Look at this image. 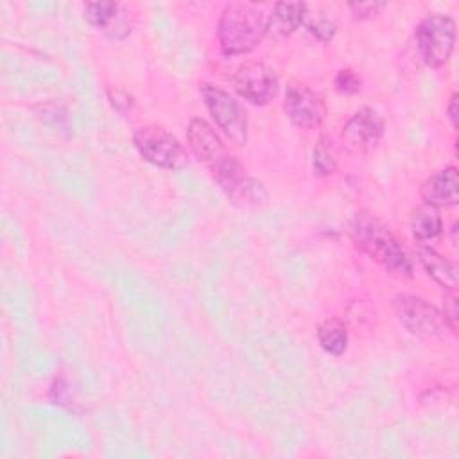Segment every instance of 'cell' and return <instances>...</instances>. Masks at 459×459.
<instances>
[{
  "instance_id": "obj_1",
  "label": "cell",
  "mask_w": 459,
  "mask_h": 459,
  "mask_svg": "<svg viewBox=\"0 0 459 459\" xmlns=\"http://www.w3.org/2000/svg\"><path fill=\"white\" fill-rule=\"evenodd\" d=\"M348 235L357 249L396 278H411L412 264L393 231L373 213L359 210L348 221Z\"/></svg>"
},
{
  "instance_id": "obj_2",
  "label": "cell",
  "mask_w": 459,
  "mask_h": 459,
  "mask_svg": "<svg viewBox=\"0 0 459 459\" xmlns=\"http://www.w3.org/2000/svg\"><path fill=\"white\" fill-rule=\"evenodd\" d=\"M267 34L265 14L244 2L228 4L219 18L217 38L224 56H238L255 50Z\"/></svg>"
},
{
  "instance_id": "obj_3",
  "label": "cell",
  "mask_w": 459,
  "mask_h": 459,
  "mask_svg": "<svg viewBox=\"0 0 459 459\" xmlns=\"http://www.w3.org/2000/svg\"><path fill=\"white\" fill-rule=\"evenodd\" d=\"M133 143L140 156L161 169L181 170L188 165L183 143L161 126H142L133 133Z\"/></svg>"
},
{
  "instance_id": "obj_4",
  "label": "cell",
  "mask_w": 459,
  "mask_h": 459,
  "mask_svg": "<svg viewBox=\"0 0 459 459\" xmlns=\"http://www.w3.org/2000/svg\"><path fill=\"white\" fill-rule=\"evenodd\" d=\"M416 47L420 57L430 68L443 66L455 45V22L446 14H429L425 16L414 30Z\"/></svg>"
},
{
  "instance_id": "obj_5",
  "label": "cell",
  "mask_w": 459,
  "mask_h": 459,
  "mask_svg": "<svg viewBox=\"0 0 459 459\" xmlns=\"http://www.w3.org/2000/svg\"><path fill=\"white\" fill-rule=\"evenodd\" d=\"M212 176L221 185L231 203L242 208H256L267 201V192L260 181L251 178L235 156L228 154L212 170Z\"/></svg>"
},
{
  "instance_id": "obj_6",
  "label": "cell",
  "mask_w": 459,
  "mask_h": 459,
  "mask_svg": "<svg viewBox=\"0 0 459 459\" xmlns=\"http://www.w3.org/2000/svg\"><path fill=\"white\" fill-rule=\"evenodd\" d=\"M201 97L212 118L222 133L237 145L247 143V117L244 108L226 90L215 84H203Z\"/></svg>"
},
{
  "instance_id": "obj_7",
  "label": "cell",
  "mask_w": 459,
  "mask_h": 459,
  "mask_svg": "<svg viewBox=\"0 0 459 459\" xmlns=\"http://www.w3.org/2000/svg\"><path fill=\"white\" fill-rule=\"evenodd\" d=\"M393 308L405 330L416 337L430 339L437 337L443 332L445 321L441 312L420 296L398 294L393 299Z\"/></svg>"
},
{
  "instance_id": "obj_8",
  "label": "cell",
  "mask_w": 459,
  "mask_h": 459,
  "mask_svg": "<svg viewBox=\"0 0 459 459\" xmlns=\"http://www.w3.org/2000/svg\"><path fill=\"white\" fill-rule=\"evenodd\" d=\"M233 88L240 97H244L251 104L264 106L276 97L280 81L271 66L249 61L237 68L233 75Z\"/></svg>"
},
{
  "instance_id": "obj_9",
  "label": "cell",
  "mask_w": 459,
  "mask_h": 459,
  "mask_svg": "<svg viewBox=\"0 0 459 459\" xmlns=\"http://www.w3.org/2000/svg\"><path fill=\"white\" fill-rule=\"evenodd\" d=\"M283 109L289 120L301 129H314L321 126L326 117V104L323 97L303 84L287 86Z\"/></svg>"
},
{
  "instance_id": "obj_10",
  "label": "cell",
  "mask_w": 459,
  "mask_h": 459,
  "mask_svg": "<svg viewBox=\"0 0 459 459\" xmlns=\"http://www.w3.org/2000/svg\"><path fill=\"white\" fill-rule=\"evenodd\" d=\"M384 131L385 124L378 111L364 106L346 120V124L342 126V138L351 149L364 151L378 143L384 136Z\"/></svg>"
},
{
  "instance_id": "obj_11",
  "label": "cell",
  "mask_w": 459,
  "mask_h": 459,
  "mask_svg": "<svg viewBox=\"0 0 459 459\" xmlns=\"http://www.w3.org/2000/svg\"><path fill=\"white\" fill-rule=\"evenodd\" d=\"M84 20L111 39H124L131 32L126 5L118 2H88L84 5Z\"/></svg>"
},
{
  "instance_id": "obj_12",
  "label": "cell",
  "mask_w": 459,
  "mask_h": 459,
  "mask_svg": "<svg viewBox=\"0 0 459 459\" xmlns=\"http://www.w3.org/2000/svg\"><path fill=\"white\" fill-rule=\"evenodd\" d=\"M186 136H188V145L195 154V158L203 161L210 170L230 154L221 136L215 133V129L201 117H195L190 120Z\"/></svg>"
},
{
  "instance_id": "obj_13",
  "label": "cell",
  "mask_w": 459,
  "mask_h": 459,
  "mask_svg": "<svg viewBox=\"0 0 459 459\" xmlns=\"http://www.w3.org/2000/svg\"><path fill=\"white\" fill-rule=\"evenodd\" d=\"M423 203L436 208L455 206L459 203V174L454 165L445 167L429 176L420 188Z\"/></svg>"
},
{
  "instance_id": "obj_14",
  "label": "cell",
  "mask_w": 459,
  "mask_h": 459,
  "mask_svg": "<svg viewBox=\"0 0 459 459\" xmlns=\"http://www.w3.org/2000/svg\"><path fill=\"white\" fill-rule=\"evenodd\" d=\"M307 5L303 2H278L267 16V36L273 39H285L294 34L303 23Z\"/></svg>"
},
{
  "instance_id": "obj_15",
  "label": "cell",
  "mask_w": 459,
  "mask_h": 459,
  "mask_svg": "<svg viewBox=\"0 0 459 459\" xmlns=\"http://www.w3.org/2000/svg\"><path fill=\"white\" fill-rule=\"evenodd\" d=\"M418 260L423 265V269L429 273V276H432L434 281L439 283L443 289L446 290L457 289V267L452 262H448L445 256H441L430 247H420Z\"/></svg>"
},
{
  "instance_id": "obj_16",
  "label": "cell",
  "mask_w": 459,
  "mask_h": 459,
  "mask_svg": "<svg viewBox=\"0 0 459 459\" xmlns=\"http://www.w3.org/2000/svg\"><path fill=\"white\" fill-rule=\"evenodd\" d=\"M411 231L418 242H432L443 233V219L432 204H420L411 213Z\"/></svg>"
},
{
  "instance_id": "obj_17",
  "label": "cell",
  "mask_w": 459,
  "mask_h": 459,
  "mask_svg": "<svg viewBox=\"0 0 459 459\" xmlns=\"http://www.w3.org/2000/svg\"><path fill=\"white\" fill-rule=\"evenodd\" d=\"M319 346L330 355H342L348 348V326L337 317H328L317 326Z\"/></svg>"
},
{
  "instance_id": "obj_18",
  "label": "cell",
  "mask_w": 459,
  "mask_h": 459,
  "mask_svg": "<svg viewBox=\"0 0 459 459\" xmlns=\"http://www.w3.org/2000/svg\"><path fill=\"white\" fill-rule=\"evenodd\" d=\"M335 167H337V151H335L332 138L319 136V140L312 151L314 174L325 178V176H330L332 172H335Z\"/></svg>"
},
{
  "instance_id": "obj_19",
  "label": "cell",
  "mask_w": 459,
  "mask_h": 459,
  "mask_svg": "<svg viewBox=\"0 0 459 459\" xmlns=\"http://www.w3.org/2000/svg\"><path fill=\"white\" fill-rule=\"evenodd\" d=\"M335 90L342 95H355L362 88V79L351 70V68H342L337 72L333 79Z\"/></svg>"
},
{
  "instance_id": "obj_20",
  "label": "cell",
  "mask_w": 459,
  "mask_h": 459,
  "mask_svg": "<svg viewBox=\"0 0 459 459\" xmlns=\"http://www.w3.org/2000/svg\"><path fill=\"white\" fill-rule=\"evenodd\" d=\"M335 30H337V25L332 18L321 14L317 18H314L310 23H308V32L314 34L319 41L326 43L330 41L333 36H335Z\"/></svg>"
},
{
  "instance_id": "obj_21",
  "label": "cell",
  "mask_w": 459,
  "mask_h": 459,
  "mask_svg": "<svg viewBox=\"0 0 459 459\" xmlns=\"http://www.w3.org/2000/svg\"><path fill=\"white\" fill-rule=\"evenodd\" d=\"M443 321L445 325L457 333V323H459V305H457V296L454 294V290H448L443 296Z\"/></svg>"
},
{
  "instance_id": "obj_22",
  "label": "cell",
  "mask_w": 459,
  "mask_h": 459,
  "mask_svg": "<svg viewBox=\"0 0 459 459\" xmlns=\"http://www.w3.org/2000/svg\"><path fill=\"white\" fill-rule=\"evenodd\" d=\"M348 7L355 20H366L375 16L380 9H384L385 4L384 2H351L348 4Z\"/></svg>"
},
{
  "instance_id": "obj_23",
  "label": "cell",
  "mask_w": 459,
  "mask_h": 459,
  "mask_svg": "<svg viewBox=\"0 0 459 459\" xmlns=\"http://www.w3.org/2000/svg\"><path fill=\"white\" fill-rule=\"evenodd\" d=\"M108 95H109V100H111L113 108H115L118 113L126 115L127 111H131V108H133L134 102H133V97H129L126 91H122V90H109Z\"/></svg>"
},
{
  "instance_id": "obj_24",
  "label": "cell",
  "mask_w": 459,
  "mask_h": 459,
  "mask_svg": "<svg viewBox=\"0 0 459 459\" xmlns=\"http://www.w3.org/2000/svg\"><path fill=\"white\" fill-rule=\"evenodd\" d=\"M446 113H448V118L452 122L454 127H457V117H459V109H457V93H452L450 100H448V106H446Z\"/></svg>"
}]
</instances>
